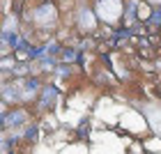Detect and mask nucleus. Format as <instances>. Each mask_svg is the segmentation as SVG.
<instances>
[{"mask_svg":"<svg viewBox=\"0 0 161 154\" xmlns=\"http://www.w3.org/2000/svg\"><path fill=\"white\" fill-rule=\"evenodd\" d=\"M21 120H23V113H12V117H7L5 124H19Z\"/></svg>","mask_w":161,"mask_h":154,"instance_id":"1","label":"nucleus"},{"mask_svg":"<svg viewBox=\"0 0 161 154\" xmlns=\"http://www.w3.org/2000/svg\"><path fill=\"white\" fill-rule=\"evenodd\" d=\"M53 97H55V87H48L46 94H44V104H48V101L53 99Z\"/></svg>","mask_w":161,"mask_h":154,"instance_id":"2","label":"nucleus"},{"mask_svg":"<svg viewBox=\"0 0 161 154\" xmlns=\"http://www.w3.org/2000/svg\"><path fill=\"white\" fill-rule=\"evenodd\" d=\"M25 136H28V138H35V136H37V129H35V127H32V129H28V134H25Z\"/></svg>","mask_w":161,"mask_h":154,"instance_id":"3","label":"nucleus"}]
</instances>
